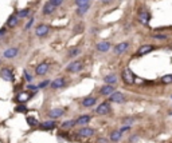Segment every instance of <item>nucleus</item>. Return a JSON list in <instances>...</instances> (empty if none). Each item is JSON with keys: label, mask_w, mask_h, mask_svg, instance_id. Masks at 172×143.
<instances>
[{"label": "nucleus", "mask_w": 172, "mask_h": 143, "mask_svg": "<svg viewBox=\"0 0 172 143\" xmlns=\"http://www.w3.org/2000/svg\"><path fill=\"white\" fill-rule=\"evenodd\" d=\"M121 78H123L124 83L127 84H133L134 80H136V76H134V74L129 70V68H124L123 70V74H121Z\"/></svg>", "instance_id": "1"}, {"label": "nucleus", "mask_w": 172, "mask_h": 143, "mask_svg": "<svg viewBox=\"0 0 172 143\" xmlns=\"http://www.w3.org/2000/svg\"><path fill=\"white\" fill-rule=\"evenodd\" d=\"M0 78L6 82H12L14 80V74L11 71V68L8 67H3L1 70H0Z\"/></svg>", "instance_id": "2"}, {"label": "nucleus", "mask_w": 172, "mask_h": 143, "mask_svg": "<svg viewBox=\"0 0 172 143\" xmlns=\"http://www.w3.org/2000/svg\"><path fill=\"white\" fill-rule=\"evenodd\" d=\"M110 104H109L108 102H104V103H101V104L97 107V110H95V114L97 115H106V114H109L110 112Z\"/></svg>", "instance_id": "3"}, {"label": "nucleus", "mask_w": 172, "mask_h": 143, "mask_svg": "<svg viewBox=\"0 0 172 143\" xmlns=\"http://www.w3.org/2000/svg\"><path fill=\"white\" fill-rule=\"evenodd\" d=\"M82 68H84V64H82V62H79V60H75V62H73V63H70V64H69V67H67V71H69V72L75 74V72H79Z\"/></svg>", "instance_id": "4"}, {"label": "nucleus", "mask_w": 172, "mask_h": 143, "mask_svg": "<svg viewBox=\"0 0 172 143\" xmlns=\"http://www.w3.org/2000/svg\"><path fill=\"white\" fill-rule=\"evenodd\" d=\"M49 31H50V27L47 24H39L38 27H36V30H35V35L36 36H39V38H42V36H46L47 34H49Z\"/></svg>", "instance_id": "5"}, {"label": "nucleus", "mask_w": 172, "mask_h": 143, "mask_svg": "<svg viewBox=\"0 0 172 143\" xmlns=\"http://www.w3.org/2000/svg\"><path fill=\"white\" fill-rule=\"evenodd\" d=\"M153 48H155V47L152 44H144V45H141L140 48L137 50L136 55L137 56H144V55H147V54L152 52V51H153Z\"/></svg>", "instance_id": "6"}, {"label": "nucleus", "mask_w": 172, "mask_h": 143, "mask_svg": "<svg viewBox=\"0 0 172 143\" xmlns=\"http://www.w3.org/2000/svg\"><path fill=\"white\" fill-rule=\"evenodd\" d=\"M93 135H94V130L90 129V127H82L78 131V136H81V138H90Z\"/></svg>", "instance_id": "7"}, {"label": "nucleus", "mask_w": 172, "mask_h": 143, "mask_svg": "<svg viewBox=\"0 0 172 143\" xmlns=\"http://www.w3.org/2000/svg\"><path fill=\"white\" fill-rule=\"evenodd\" d=\"M56 10V6L54 3H51V1H47V3L43 6V14L45 15H51L54 14Z\"/></svg>", "instance_id": "8"}, {"label": "nucleus", "mask_w": 172, "mask_h": 143, "mask_svg": "<svg viewBox=\"0 0 172 143\" xmlns=\"http://www.w3.org/2000/svg\"><path fill=\"white\" fill-rule=\"evenodd\" d=\"M16 55H18V48H16V47H11V48H7L3 52V56L6 58V59H14Z\"/></svg>", "instance_id": "9"}, {"label": "nucleus", "mask_w": 172, "mask_h": 143, "mask_svg": "<svg viewBox=\"0 0 172 143\" xmlns=\"http://www.w3.org/2000/svg\"><path fill=\"white\" fill-rule=\"evenodd\" d=\"M47 71H49V64H47V63H40V64H39V66L35 68V74H36V75H39V76L46 75Z\"/></svg>", "instance_id": "10"}, {"label": "nucleus", "mask_w": 172, "mask_h": 143, "mask_svg": "<svg viewBox=\"0 0 172 143\" xmlns=\"http://www.w3.org/2000/svg\"><path fill=\"white\" fill-rule=\"evenodd\" d=\"M109 100L113 102V103H123L125 100V96H124L121 92H113L110 96H109Z\"/></svg>", "instance_id": "11"}, {"label": "nucleus", "mask_w": 172, "mask_h": 143, "mask_svg": "<svg viewBox=\"0 0 172 143\" xmlns=\"http://www.w3.org/2000/svg\"><path fill=\"white\" fill-rule=\"evenodd\" d=\"M39 127L42 130H45V131H51V130H54L56 127V123H55V120H46Z\"/></svg>", "instance_id": "12"}, {"label": "nucleus", "mask_w": 172, "mask_h": 143, "mask_svg": "<svg viewBox=\"0 0 172 143\" xmlns=\"http://www.w3.org/2000/svg\"><path fill=\"white\" fill-rule=\"evenodd\" d=\"M128 47H129V43H127V42L120 43V44H117L116 47H114V54H117V55H121V54H124L125 51H127Z\"/></svg>", "instance_id": "13"}, {"label": "nucleus", "mask_w": 172, "mask_h": 143, "mask_svg": "<svg viewBox=\"0 0 172 143\" xmlns=\"http://www.w3.org/2000/svg\"><path fill=\"white\" fill-rule=\"evenodd\" d=\"M63 112H65V110H62V108H53V110H50L49 116L51 119H56L63 115Z\"/></svg>", "instance_id": "14"}, {"label": "nucleus", "mask_w": 172, "mask_h": 143, "mask_svg": "<svg viewBox=\"0 0 172 143\" xmlns=\"http://www.w3.org/2000/svg\"><path fill=\"white\" fill-rule=\"evenodd\" d=\"M149 14H148L147 11H140V14H139V20H140L141 24L147 25L148 23H149Z\"/></svg>", "instance_id": "15"}, {"label": "nucleus", "mask_w": 172, "mask_h": 143, "mask_svg": "<svg viewBox=\"0 0 172 143\" xmlns=\"http://www.w3.org/2000/svg\"><path fill=\"white\" fill-rule=\"evenodd\" d=\"M65 84H66V82H65L63 78H56V79L53 80V83H51V87L58 90V88H63Z\"/></svg>", "instance_id": "16"}, {"label": "nucleus", "mask_w": 172, "mask_h": 143, "mask_svg": "<svg viewBox=\"0 0 172 143\" xmlns=\"http://www.w3.org/2000/svg\"><path fill=\"white\" fill-rule=\"evenodd\" d=\"M18 24H19V16L18 15H11L7 20V25L10 28H15Z\"/></svg>", "instance_id": "17"}, {"label": "nucleus", "mask_w": 172, "mask_h": 143, "mask_svg": "<svg viewBox=\"0 0 172 143\" xmlns=\"http://www.w3.org/2000/svg\"><path fill=\"white\" fill-rule=\"evenodd\" d=\"M97 50H98L100 52H106V51H109L110 50V43L109 42H100L97 43Z\"/></svg>", "instance_id": "18"}, {"label": "nucleus", "mask_w": 172, "mask_h": 143, "mask_svg": "<svg viewBox=\"0 0 172 143\" xmlns=\"http://www.w3.org/2000/svg\"><path fill=\"white\" fill-rule=\"evenodd\" d=\"M100 92H101L102 95H112L113 92H114V87H113L112 84H106V86L101 87Z\"/></svg>", "instance_id": "19"}, {"label": "nucleus", "mask_w": 172, "mask_h": 143, "mask_svg": "<svg viewBox=\"0 0 172 143\" xmlns=\"http://www.w3.org/2000/svg\"><path fill=\"white\" fill-rule=\"evenodd\" d=\"M75 124H78L77 119H70V120H66V122H63L62 124H61V127L63 130H67V129H71V127H74Z\"/></svg>", "instance_id": "20"}, {"label": "nucleus", "mask_w": 172, "mask_h": 143, "mask_svg": "<svg viewBox=\"0 0 172 143\" xmlns=\"http://www.w3.org/2000/svg\"><path fill=\"white\" fill-rule=\"evenodd\" d=\"M30 98H31V95L28 94V92H20V94H19L15 99H16L19 103H26V102H27Z\"/></svg>", "instance_id": "21"}, {"label": "nucleus", "mask_w": 172, "mask_h": 143, "mask_svg": "<svg viewBox=\"0 0 172 143\" xmlns=\"http://www.w3.org/2000/svg\"><path fill=\"white\" fill-rule=\"evenodd\" d=\"M121 135H123V131H121V130L112 131V134H110V140H112V142H118V140L121 139Z\"/></svg>", "instance_id": "22"}, {"label": "nucleus", "mask_w": 172, "mask_h": 143, "mask_svg": "<svg viewBox=\"0 0 172 143\" xmlns=\"http://www.w3.org/2000/svg\"><path fill=\"white\" fill-rule=\"evenodd\" d=\"M89 8H90V3L86 4V6H82V7H77V11H75V14H77L78 16H84V15L89 11Z\"/></svg>", "instance_id": "23"}, {"label": "nucleus", "mask_w": 172, "mask_h": 143, "mask_svg": "<svg viewBox=\"0 0 172 143\" xmlns=\"http://www.w3.org/2000/svg\"><path fill=\"white\" fill-rule=\"evenodd\" d=\"M95 102H97V99L93 98V96H89V98L84 99L82 100V104L85 106V107H91V106H94L95 104Z\"/></svg>", "instance_id": "24"}, {"label": "nucleus", "mask_w": 172, "mask_h": 143, "mask_svg": "<svg viewBox=\"0 0 172 143\" xmlns=\"http://www.w3.org/2000/svg\"><path fill=\"white\" fill-rule=\"evenodd\" d=\"M90 120H91V116H90V115H82V116H79V118L77 119L78 124H82V126L88 124Z\"/></svg>", "instance_id": "25"}, {"label": "nucleus", "mask_w": 172, "mask_h": 143, "mask_svg": "<svg viewBox=\"0 0 172 143\" xmlns=\"http://www.w3.org/2000/svg\"><path fill=\"white\" fill-rule=\"evenodd\" d=\"M104 80H105L106 84H114L117 82V76L114 75V74H112V75H106V76L104 78Z\"/></svg>", "instance_id": "26"}, {"label": "nucleus", "mask_w": 172, "mask_h": 143, "mask_svg": "<svg viewBox=\"0 0 172 143\" xmlns=\"http://www.w3.org/2000/svg\"><path fill=\"white\" fill-rule=\"evenodd\" d=\"M26 120H27L28 126H31V127H36V126H39V122L36 120L35 118H34V116H27Z\"/></svg>", "instance_id": "27"}, {"label": "nucleus", "mask_w": 172, "mask_h": 143, "mask_svg": "<svg viewBox=\"0 0 172 143\" xmlns=\"http://www.w3.org/2000/svg\"><path fill=\"white\" fill-rule=\"evenodd\" d=\"M27 110H28V108L24 106V103H20V104H18L16 107H15V111H16V112H23V114H26Z\"/></svg>", "instance_id": "28"}, {"label": "nucleus", "mask_w": 172, "mask_h": 143, "mask_svg": "<svg viewBox=\"0 0 172 143\" xmlns=\"http://www.w3.org/2000/svg\"><path fill=\"white\" fill-rule=\"evenodd\" d=\"M28 15H30V8H24V10H20L19 11V18H27Z\"/></svg>", "instance_id": "29"}, {"label": "nucleus", "mask_w": 172, "mask_h": 143, "mask_svg": "<svg viewBox=\"0 0 172 143\" xmlns=\"http://www.w3.org/2000/svg\"><path fill=\"white\" fill-rule=\"evenodd\" d=\"M162 82H163L164 84L172 83V74H169V75H164V76L162 78Z\"/></svg>", "instance_id": "30"}, {"label": "nucleus", "mask_w": 172, "mask_h": 143, "mask_svg": "<svg viewBox=\"0 0 172 143\" xmlns=\"http://www.w3.org/2000/svg\"><path fill=\"white\" fill-rule=\"evenodd\" d=\"M89 3H90V0H75V6L77 7H82V6H86Z\"/></svg>", "instance_id": "31"}, {"label": "nucleus", "mask_w": 172, "mask_h": 143, "mask_svg": "<svg viewBox=\"0 0 172 143\" xmlns=\"http://www.w3.org/2000/svg\"><path fill=\"white\" fill-rule=\"evenodd\" d=\"M79 54V48H73L70 50V52H69V58H74V56H77Z\"/></svg>", "instance_id": "32"}, {"label": "nucleus", "mask_w": 172, "mask_h": 143, "mask_svg": "<svg viewBox=\"0 0 172 143\" xmlns=\"http://www.w3.org/2000/svg\"><path fill=\"white\" fill-rule=\"evenodd\" d=\"M155 39H160V40H165V39H168V36L167 35H162V34H156V35H153Z\"/></svg>", "instance_id": "33"}, {"label": "nucleus", "mask_w": 172, "mask_h": 143, "mask_svg": "<svg viewBox=\"0 0 172 143\" xmlns=\"http://www.w3.org/2000/svg\"><path fill=\"white\" fill-rule=\"evenodd\" d=\"M24 78H26V80H27V82H32V76L28 74L27 70H24Z\"/></svg>", "instance_id": "34"}, {"label": "nucleus", "mask_w": 172, "mask_h": 143, "mask_svg": "<svg viewBox=\"0 0 172 143\" xmlns=\"http://www.w3.org/2000/svg\"><path fill=\"white\" fill-rule=\"evenodd\" d=\"M50 1H51V3H54L56 6V7H59L61 4L63 3V0H50Z\"/></svg>", "instance_id": "35"}, {"label": "nucleus", "mask_w": 172, "mask_h": 143, "mask_svg": "<svg viewBox=\"0 0 172 143\" xmlns=\"http://www.w3.org/2000/svg\"><path fill=\"white\" fill-rule=\"evenodd\" d=\"M32 24H34V19H30V21H28V23H27V24H26V30H28V28H30V27H31V25Z\"/></svg>", "instance_id": "36"}, {"label": "nucleus", "mask_w": 172, "mask_h": 143, "mask_svg": "<svg viewBox=\"0 0 172 143\" xmlns=\"http://www.w3.org/2000/svg\"><path fill=\"white\" fill-rule=\"evenodd\" d=\"M47 84H49V80H46V82H42V83H39V86H38V87H39V88H43V87H46V86H47Z\"/></svg>", "instance_id": "37"}, {"label": "nucleus", "mask_w": 172, "mask_h": 143, "mask_svg": "<svg viewBox=\"0 0 172 143\" xmlns=\"http://www.w3.org/2000/svg\"><path fill=\"white\" fill-rule=\"evenodd\" d=\"M27 88H28V90H31V91H32V90H34V91H36L39 87H36V86H31V84H30V86H28Z\"/></svg>", "instance_id": "38"}, {"label": "nucleus", "mask_w": 172, "mask_h": 143, "mask_svg": "<svg viewBox=\"0 0 172 143\" xmlns=\"http://www.w3.org/2000/svg\"><path fill=\"white\" fill-rule=\"evenodd\" d=\"M132 122H133V119H124V123H125V124H130Z\"/></svg>", "instance_id": "39"}, {"label": "nucleus", "mask_w": 172, "mask_h": 143, "mask_svg": "<svg viewBox=\"0 0 172 143\" xmlns=\"http://www.w3.org/2000/svg\"><path fill=\"white\" fill-rule=\"evenodd\" d=\"M6 31H7L6 28H0V36H3L4 34H6Z\"/></svg>", "instance_id": "40"}, {"label": "nucleus", "mask_w": 172, "mask_h": 143, "mask_svg": "<svg viewBox=\"0 0 172 143\" xmlns=\"http://www.w3.org/2000/svg\"><path fill=\"white\" fill-rule=\"evenodd\" d=\"M102 4H108V3H112V0H101Z\"/></svg>", "instance_id": "41"}]
</instances>
